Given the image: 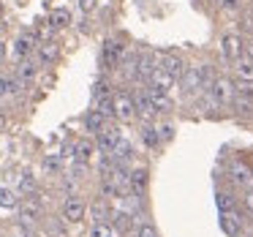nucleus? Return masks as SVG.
<instances>
[{
	"label": "nucleus",
	"instance_id": "obj_1",
	"mask_svg": "<svg viewBox=\"0 0 253 237\" xmlns=\"http://www.w3.org/2000/svg\"><path fill=\"white\" fill-rule=\"evenodd\" d=\"M210 82H212V74L207 66H188L180 79V88L185 93H199V90H207Z\"/></svg>",
	"mask_w": 253,
	"mask_h": 237
},
{
	"label": "nucleus",
	"instance_id": "obj_2",
	"mask_svg": "<svg viewBox=\"0 0 253 237\" xmlns=\"http://www.w3.org/2000/svg\"><path fill=\"white\" fill-rule=\"evenodd\" d=\"M207 93H210V101H212L215 106H226V104H231L234 101V82H229L226 77H215L212 82H210V88H207Z\"/></svg>",
	"mask_w": 253,
	"mask_h": 237
},
{
	"label": "nucleus",
	"instance_id": "obj_3",
	"mask_svg": "<svg viewBox=\"0 0 253 237\" xmlns=\"http://www.w3.org/2000/svg\"><path fill=\"white\" fill-rule=\"evenodd\" d=\"M112 101H115V117L120 123H128V120H133V117H136V98H133V95L117 93Z\"/></svg>",
	"mask_w": 253,
	"mask_h": 237
},
{
	"label": "nucleus",
	"instance_id": "obj_4",
	"mask_svg": "<svg viewBox=\"0 0 253 237\" xmlns=\"http://www.w3.org/2000/svg\"><path fill=\"white\" fill-rule=\"evenodd\" d=\"M220 52H223L226 60L237 63L242 55H245V47H242V39L237 33H226L223 39H220Z\"/></svg>",
	"mask_w": 253,
	"mask_h": 237
},
{
	"label": "nucleus",
	"instance_id": "obj_5",
	"mask_svg": "<svg viewBox=\"0 0 253 237\" xmlns=\"http://www.w3.org/2000/svg\"><path fill=\"white\" fill-rule=\"evenodd\" d=\"M158 68H164L166 74H171L174 79H182V74H185V63H182L180 55H174V52H161L158 55Z\"/></svg>",
	"mask_w": 253,
	"mask_h": 237
},
{
	"label": "nucleus",
	"instance_id": "obj_6",
	"mask_svg": "<svg viewBox=\"0 0 253 237\" xmlns=\"http://www.w3.org/2000/svg\"><path fill=\"white\" fill-rule=\"evenodd\" d=\"M171 88H174V77L166 74L164 68H155L147 77V90H153V93H169Z\"/></svg>",
	"mask_w": 253,
	"mask_h": 237
},
{
	"label": "nucleus",
	"instance_id": "obj_7",
	"mask_svg": "<svg viewBox=\"0 0 253 237\" xmlns=\"http://www.w3.org/2000/svg\"><path fill=\"white\" fill-rule=\"evenodd\" d=\"M120 128L117 126H104L98 131V147L104 150V153H112V150H115V144L120 142Z\"/></svg>",
	"mask_w": 253,
	"mask_h": 237
},
{
	"label": "nucleus",
	"instance_id": "obj_8",
	"mask_svg": "<svg viewBox=\"0 0 253 237\" xmlns=\"http://www.w3.org/2000/svg\"><path fill=\"white\" fill-rule=\"evenodd\" d=\"M147 183H150V172L144 169V166H139V169H133L131 175H128V188H131L136 196H142V193L147 191Z\"/></svg>",
	"mask_w": 253,
	"mask_h": 237
},
{
	"label": "nucleus",
	"instance_id": "obj_9",
	"mask_svg": "<svg viewBox=\"0 0 253 237\" xmlns=\"http://www.w3.org/2000/svg\"><path fill=\"white\" fill-rule=\"evenodd\" d=\"M41 218V202L39 199H25L19 204V221L22 224H33V221Z\"/></svg>",
	"mask_w": 253,
	"mask_h": 237
},
{
	"label": "nucleus",
	"instance_id": "obj_10",
	"mask_svg": "<svg viewBox=\"0 0 253 237\" xmlns=\"http://www.w3.org/2000/svg\"><path fill=\"white\" fill-rule=\"evenodd\" d=\"M229 172H231V180H234L237 186H245V188H251V186H253V172L248 169V166L242 164V161H231Z\"/></svg>",
	"mask_w": 253,
	"mask_h": 237
},
{
	"label": "nucleus",
	"instance_id": "obj_11",
	"mask_svg": "<svg viewBox=\"0 0 253 237\" xmlns=\"http://www.w3.org/2000/svg\"><path fill=\"white\" fill-rule=\"evenodd\" d=\"M220 229H223L229 237H240V232H242V221H240V215H237V210L220 213Z\"/></svg>",
	"mask_w": 253,
	"mask_h": 237
},
{
	"label": "nucleus",
	"instance_id": "obj_12",
	"mask_svg": "<svg viewBox=\"0 0 253 237\" xmlns=\"http://www.w3.org/2000/svg\"><path fill=\"white\" fill-rule=\"evenodd\" d=\"M84 213H87V207H84L82 199H68V202L63 204V218L71 221V224L82 221V218H84Z\"/></svg>",
	"mask_w": 253,
	"mask_h": 237
},
{
	"label": "nucleus",
	"instance_id": "obj_13",
	"mask_svg": "<svg viewBox=\"0 0 253 237\" xmlns=\"http://www.w3.org/2000/svg\"><path fill=\"white\" fill-rule=\"evenodd\" d=\"M136 98V115L139 117H144V120H153L155 115H158V109H155V104H153V98H150V93L144 90V93H139V95H133Z\"/></svg>",
	"mask_w": 253,
	"mask_h": 237
},
{
	"label": "nucleus",
	"instance_id": "obj_14",
	"mask_svg": "<svg viewBox=\"0 0 253 237\" xmlns=\"http://www.w3.org/2000/svg\"><path fill=\"white\" fill-rule=\"evenodd\" d=\"M112 161H115V164H120V166H126L128 161L133 158V144L128 142V139H120V142L115 144V150H112Z\"/></svg>",
	"mask_w": 253,
	"mask_h": 237
},
{
	"label": "nucleus",
	"instance_id": "obj_15",
	"mask_svg": "<svg viewBox=\"0 0 253 237\" xmlns=\"http://www.w3.org/2000/svg\"><path fill=\"white\" fill-rule=\"evenodd\" d=\"M123 47L117 44V41H104V66L106 68H112V66H117V63L123 60Z\"/></svg>",
	"mask_w": 253,
	"mask_h": 237
},
{
	"label": "nucleus",
	"instance_id": "obj_16",
	"mask_svg": "<svg viewBox=\"0 0 253 237\" xmlns=\"http://www.w3.org/2000/svg\"><path fill=\"white\" fill-rule=\"evenodd\" d=\"M234 74H237V79H245V82H253V60H251V57H245V55H242L240 60L234 63Z\"/></svg>",
	"mask_w": 253,
	"mask_h": 237
},
{
	"label": "nucleus",
	"instance_id": "obj_17",
	"mask_svg": "<svg viewBox=\"0 0 253 237\" xmlns=\"http://www.w3.org/2000/svg\"><path fill=\"white\" fill-rule=\"evenodd\" d=\"M84 126H87V131H95V134H98L101 128L106 126V115H101L98 109L87 112V115H84Z\"/></svg>",
	"mask_w": 253,
	"mask_h": 237
},
{
	"label": "nucleus",
	"instance_id": "obj_18",
	"mask_svg": "<svg viewBox=\"0 0 253 237\" xmlns=\"http://www.w3.org/2000/svg\"><path fill=\"white\" fill-rule=\"evenodd\" d=\"M49 25L52 28H68V25H71V11H68V8H55V11L49 14Z\"/></svg>",
	"mask_w": 253,
	"mask_h": 237
},
{
	"label": "nucleus",
	"instance_id": "obj_19",
	"mask_svg": "<svg viewBox=\"0 0 253 237\" xmlns=\"http://www.w3.org/2000/svg\"><path fill=\"white\" fill-rule=\"evenodd\" d=\"M142 142L147 144L150 150H155V147L161 144V131H158L155 126H144V128H142Z\"/></svg>",
	"mask_w": 253,
	"mask_h": 237
},
{
	"label": "nucleus",
	"instance_id": "obj_20",
	"mask_svg": "<svg viewBox=\"0 0 253 237\" xmlns=\"http://www.w3.org/2000/svg\"><path fill=\"white\" fill-rule=\"evenodd\" d=\"M0 207H3V210H14V207H19L17 193H14L11 188H6V186H0Z\"/></svg>",
	"mask_w": 253,
	"mask_h": 237
},
{
	"label": "nucleus",
	"instance_id": "obj_21",
	"mask_svg": "<svg viewBox=\"0 0 253 237\" xmlns=\"http://www.w3.org/2000/svg\"><path fill=\"white\" fill-rule=\"evenodd\" d=\"M147 93H150V98H153V104H155V109H158V112H171L169 93H153V90H147Z\"/></svg>",
	"mask_w": 253,
	"mask_h": 237
},
{
	"label": "nucleus",
	"instance_id": "obj_22",
	"mask_svg": "<svg viewBox=\"0 0 253 237\" xmlns=\"http://www.w3.org/2000/svg\"><path fill=\"white\" fill-rule=\"evenodd\" d=\"M87 237H115V226L106 224V221H101V224H93L87 232Z\"/></svg>",
	"mask_w": 253,
	"mask_h": 237
},
{
	"label": "nucleus",
	"instance_id": "obj_23",
	"mask_svg": "<svg viewBox=\"0 0 253 237\" xmlns=\"http://www.w3.org/2000/svg\"><path fill=\"white\" fill-rule=\"evenodd\" d=\"M17 188L19 191H36V177L30 172H19L17 175Z\"/></svg>",
	"mask_w": 253,
	"mask_h": 237
},
{
	"label": "nucleus",
	"instance_id": "obj_24",
	"mask_svg": "<svg viewBox=\"0 0 253 237\" xmlns=\"http://www.w3.org/2000/svg\"><path fill=\"white\" fill-rule=\"evenodd\" d=\"M90 153H93V144H90V142H77V147H74V155H77L79 164H84V161L90 158Z\"/></svg>",
	"mask_w": 253,
	"mask_h": 237
},
{
	"label": "nucleus",
	"instance_id": "obj_25",
	"mask_svg": "<svg viewBox=\"0 0 253 237\" xmlns=\"http://www.w3.org/2000/svg\"><path fill=\"white\" fill-rule=\"evenodd\" d=\"M234 93H237V95H242V98H251V101H253V82L237 79V82H234Z\"/></svg>",
	"mask_w": 253,
	"mask_h": 237
},
{
	"label": "nucleus",
	"instance_id": "obj_26",
	"mask_svg": "<svg viewBox=\"0 0 253 237\" xmlns=\"http://www.w3.org/2000/svg\"><path fill=\"white\" fill-rule=\"evenodd\" d=\"M30 47H33V36H22V39L14 44V52H17V57H25L30 52Z\"/></svg>",
	"mask_w": 253,
	"mask_h": 237
},
{
	"label": "nucleus",
	"instance_id": "obj_27",
	"mask_svg": "<svg viewBox=\"0 0 253 237\" xmlns=\"http://www.w3.org/2000/svg\"><path fill=\"white\" fill-rule=\"evenodd\" d=\"M231 104H234V109H237V112H242V115H251V112H253V101H251V98L234 95V101H231Z\"/></svg>",
	"mask_w": 253,
	"mask_h": 237
},
{
	"label": "nucleus",
	"instance_id": "obj_28",
	"mask_svg": "<svg viewBox=\"0 0 253 237\" xmlns=\"http://www.w3.org/2000/svg\"><path fill=\"white\" fill-rule=\"evenodd\" d=\"M218 207H220V213L237 210V204H234V199H231V193H218Z\"/></svg>",
	"mask_w": 253,
	"mask_h": 237
},
{
	"label": "nucleus",
	"instance_id": "obj_29",
	"mask_svg": "<svg viewBox=\"0 0 253 237\" xmlns=\"http://www.w3.org/2000/svg\"><path fill=\"white\" fill-rule=\"evenodd\" d=\"M90 213H93V221H95V224H101V221H106V218H109V210H106L101 202H95L93 207H90Z\"/></svg>",
	"mask_w": 253,
	"mask_h": 237
},
{
	"label": "nucleus",
	"instance_id": "obj_30",
	"mask_svg": "<svg viewBox=\"0 0 253 237\" xmlns=\"http://www.w3.org/2000/svg\"><path fill=\"white\" fill-rule=\"evenodd\" d=\"M33 77H36V66L25 60L22 66H19V79H25V82H28V79H33Z\"/></svg>",
	"mask_w": 253,
	"mask_h": 237
},
{
	"label": "nucleus",
	"instance_id": "obj_31",
	"mask_svg": "<svg viewBox=\"0 0 253 237\" xmlns=\"http://www.w3.org/2000/svg\"><path fill=\"white\" fill-rule=\"evenodd\" d=\"M133 237H158V229H155L153 224H142V226L136 229V235H133Z\"/></svg>",
	"mask_w": 253,
	"mask_h": 237
},
{
	"label": "nucleus",
	"instance_id": "obj_32",
	"mask_svg": "<svg viewBox=\"0 0 253 237\" xmlns=\"http://www.w3.org/2000/svg\"><path fill=\"white\" fill-rule=\"evenodd\" d=\"M41 57H44V60H55V57H57V47L46 41V44L41 47Z\"/></svg>",
	"mask_w": 253,
	"mask_h": 237
},
{
	"label": "nucleus",
	"instance_id": "obj_33",
	"mask_svg": "<svg viewBox=\"0 0 253 237\" xmlns=\"http://www.w3.org/2000/svg\"><path fill=\"white\" fill-rule=\"evenodd\" d=\"M112 218H115V221H112V226H115V229H126V226H128V215L126 213H115Z\"/></svg>",
	"mask_w": 253,
	"mask_h": 237
},
{
	"label": "nucleus",
	"instance_id": "obj_34",
	"mask_svg": "<svg viewBox=\"0 0 253 237\" xmlns=\"http://www.w3.org/2000/svg\"><path fill=\"white\" fill-rule=\"evenodd\" d=\"M242 28L253 33V11H245V14H242Z\"/></svg>",
	"mask_w": 253,
	"mask_h": 237
},
{
	"label": "nucleus",
	"instance_id": "obj_35",
	"mask_svg": "<svg viewBox=\"0 0 253 237\" xmlns=\"http://www.w3.org/2000/svg\"><path fill=\"white\" fill-rule=\"evenodd\" d=\"M242 47H245V57H251V60H253V36L242 39Z\"/></svg>",
	"mask_w": 253,
	"mask_h": 237
},
{
	"label": "nucleus",
	"instance_id": "obj_36",
	"mask_svg": "<svg viewBox=\"0 0 253 237\" xmlns=\"http://www.w3.org/2000/svg\"><path fill=\"white\" fill-rule=\"evenodd\" d=\"M6 93H11V79H6V77H0V98Z\"/></svg>",
	"mask_w": 253,
	"mask_h": 237
},
{
	"label": "nucleus",
	"instance_id": "obj_37",
	"mask_svg": "<svg viewBox=\"0 0 253 237\" xmlns=\"http://www.w3.org/2000/svg\"><path fill=\"white\" fill-rule=\"evenodd\" d=\"M226 11H240V0H220Z\"/></svg>",
	"mask_w": 253,
	"mask_h": 237
},
{
	"label": "nucleus",
	"instance_id": "obj_38",
	"mask_svg": "<svg viewBox=\"0 0 253 237\" xmlns=\"http://www.w3.org/2000/svg\"><path fill=\"white\" fill-rule=\"evenodd\" d=\"M95 3H98V0H79V8H82V11H93Z\"/></svg>",
	"mask_w": 253,
	"mask_h": 237
},
{
	"label": "nucleus",
	"instance_id": "obj_39",
	"mask_svg": "<svg viewBox=\"0 0 253 237\" xmlns=\"http://www.w3.org/2000/svg\"><path fill=\"white\" fill-rule=\"evenodd\" d=\"M158 131H161V139H171V134H174V128H171L169 123H166V126H161V128H158Z\"/></svg>",
	"mask_w": 253,
	"mask_h": 237
},
{
	"label": "nucleus",
	"instance_id": "obj_40",
	"mask_svg": "<svg viewBox=\"0 0 253 237\" xmlns=\"http://www.w3.org/2000/svg\"><path fill=\"white\" fill-rule=\"evenodd\" d=\"M44 166H46V169H49V172H55V169H57V166H60V164H57V158H46V161H44Z\"/></svg>",
	"mask_w": 253,
	"mask_h": 237
},
{
	"label": "nucleus",
	"instance_id": "obj_41",
	"mask_svg": "<svg viewBox=\"0 0 253 237\" xmlns=\"http://www.w3.org/2000/svg\"><path fill=\"white\" fill-rule=\"evenodd\" d=\"M245 207H248V210H251V213H253V188H251V191L245 193Z\"/></svg>",
	"mask_w": 253,
	"mask_h": 237
},
{
	"label": "nucleus",
	"instance_id": "obj_42",
	"mask_svg": "<svg viewBox=\"0 0 253 237\" xmlns=\"http://www.w3.org/2000/svg\"><path fill=\"white\" fill-rule=\"evenodd\" d=\"M17 237H39V235H36V232H30V229H25V226H22V229L17 232Z\"/></svg>",
	"mask_w": 253,
	"mask_h": 237
},
{
	"label": "nucleus",
	"instance_id": "obj_43",
	"mask_svg": "<svg viewBox=\"0 0 253 237\" xmlns=\"http://www.w3.org/2000/svg\"><path fill=\"white\" fill-rule=\"evenodd\" d=\"M3 57H6V47L0 44V63H3Z\"/></svg>",
	"mask_w": 253,
	"mask_h": 237
},
{
	"label": "nucleus",
	"instance_id": "obj_44",
	"mask_svg": "<svg viewBox=\"0 0 253 237\" xmlns=\"http://www.w3.org/2000/svg\"><path fill=\"white\" fill-rule=\"evenodd\" d=\"M3 126H6V117H3V115H0V128H3Z\"/></svg>",
	"mask_w": 253,
	"mask_h": 237
},
{
	"label": "nucleus",
	"instance_id": "obj_45",
	"mask_svg": "<svg viewBox=\"0 0 253 237\" xmlns=\"http://www.w3.org/2000/svg\"><path fill=\"white\" fill-rule=\"evenodd\" d=\"M0 39H3V22H0Z\"/></svg>",
	"mask_w": 253,
	"mask_h": 237
},
{
	"label": "nucleus",
	"instance_id": "obj_46",
	"mask_svg": "<svg viewBox=\"0 0 253 237\" xmlns=\"http://www.w3.org/2000/svg\"><path fill=\"white\" fill-rule=\"evenodd\" d=\"M0 17H3V8H0Z\"/></svg>",
	"mask_w": 253,
	"mask_h": 237
}]
</instances>
